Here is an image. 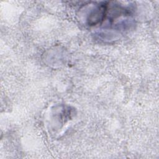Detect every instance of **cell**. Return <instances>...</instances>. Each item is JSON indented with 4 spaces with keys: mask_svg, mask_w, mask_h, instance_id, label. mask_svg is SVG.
I'll return each instance as SVG.
<instances>
[{
    "mask_svg": "<svg viewBox=\"0 0 159 159\" xmlns=\"http://www.w3.org/2000/svg\"><path fill=\"white\" fill-rule=\"evenodd\" d=\"M107 10L106 5H98L89 13L87 21L89 25H96L100 24L105 18Z\"/></svg>",
    "mask_w": 159,
    "mask_h": 159,
    "instance_id": "1",
    "label": "cell"
}]
</instances>
